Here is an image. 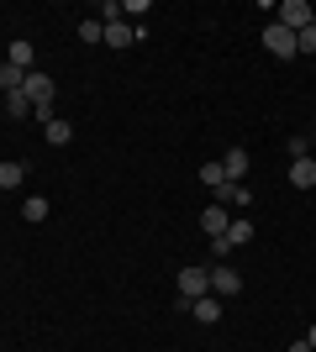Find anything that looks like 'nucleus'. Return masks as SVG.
<instances>
[{
	"instance_id": "obj_1",
	"label": "nucleus",
	"mask_w": 316,
	"mask_h": 352,
	"mask_svg": "<svg viewBox=\"0 0 316 352\" xmlns=\"http://www.w3.org/2000/svg\"><path fill=\"white\" fill-rule=\"evenodd\" d=\"M200 294H211V268H180V300L196 305Z\"/></svg>"
},
{
	"instance_id": "obj_2",
	"label": "nucleus",
	"mask_w": 316,
	"mask_h": 352,
	"mask_svg": "<svg viewBox=\"0 0 316 352\" xmlns=\"http://www.w3.org/2000/svg\"><path fill=\"white\" fill-rule=\"evenodd\" d=\"M264 47H269L274 58H301V53H295V32L280 27V21H269V27H264Z\"/></svg>"
},
{
	"instance_id": "obj_3",
	"label": "nucleus",
	"mask_w": 316,
	"mask_h": 352,
	"mask_svg": "<svg viewBox=\"0 0 316 352\" xmlns=\"http://www.w3.org/2000/svg\"><path fill=\"white\" fill-rule=\"evenodd\" d=\"M274 11H280V27H290V32H306L316 21V11L306 0H285V6H274Z\"/></svg>"
},
{
	"instance_id": "obj_4",
	"label": "nucleus",
	"mask_w": 316,
	"mask_h": 352,
	"mask_svg": "<svg viewBox=\"0 0 316 352\" xmlns=\"http://www.w3.org/2000/svg\"><path fill=\"white\" fill-rule=\"evenodd\" d=\"M21 89H27V100H32V105H53V89H59V85H53V74H37V69H32Z\"/></svg>"
},
{
	"instance_id": "obj_5",
	"label": "nucleus",
	"mask_w": 316,
	"mask_h": 352,
	"mask_svg": "<svg viewBox=\"0 0 316 352\" xmlns=\"http://www.w3.org/2000/svg\"><path fill=\"white\" fill-rule=\"evenodd\" d=\"M211 294H216V300L242 294V274H238V268H211Z\"/></svg>"
},
{
	"instance_id": "obj_6",
	"label": "nucleus",
	"mask_w": 316,
	"mask_h": 352,
	"mask_svg": "<svg viewBox=\"0 0 316 352\" xmlns=\"http://www.w3.org/2000/svg\"><path fill=\"white\" fill-rule=\"evenodd\" d=\"M227 226H232L227 206H206V210H200V232H206V236H227Z\"/></svg>"
},
{
	"instance_id": "obj_7",
	"label": "nucleus",
	"mask_w": 316,
	"mask_h": 352,
	"mask_svg": "<svg viewBox=\"0 0 316 352\" xmlns=\"http://www.w3.org/2000/svg\"><path fill=\"white\" fill-rule=\"evenodd\" d=\"M137 37H143V32H137L132 21H105V43L111 47H132Z\"/></svg>"
},
{
	"instance_id": "obj_8",
	"label": "nucleus",
	"mask_w": 316,
	"mask_h": 352,
	"mask_svg": "<svg viewBox=\"0 0 316 352\" xmlns=\"http://www.w3.org/2000/svg\"><path fill=\"white\" fill-rule=\"evenodd\" d=\"M222 174H227V184H242V174H248V153H242V147H227Z\"/></svg>"
},
{
	"instance_id": "obj_9",
	"label": "nucleus",
	"mask_w": 316,
	"mask_h": 352,
	"mask_svg": "<svg viewBox=\"0 0 316 352\" xmlns=\"http://www.w3.org/2000/svg\"><path fill=\"white\" fill-rule=\"evenodd\" d=\"M248 200H253L248 184H222V190H216V206H227V210H248Z\"/></svg>"
},
{
	"instance_id": "obj_10",
	"label": "nucleus",
	"mask_w": 316,
	"mask_h": 352,
	"mask_svg": "<svg viewBox=\"0 0 316 352\" xmlns=\"http://www.w3.org/2000/svg\"><path fill=\"white\" fill-rule=\"evenodd\" d=\"M290 184H295V190H316V158H295L290 163Z\"/></svg>"
},
{
	"instance_id": "obj_11",
	"label": "nucleus",
	"mask_w": 316,
	"mask_h": 352,
	"mask_svg": "<svg viewBox=\"0 0 316 352\" xmlns=\"http://www.w3.org/2000/svg\"><path fill=\"white\" fill-rule=\"evenodd\" d=\"M190 316H196L200 326H211V321H222V300H216V294H200L196 305H190Z\"/></svg>"
},
{
	"instance_id": "obj_12",
	"label": "nucleus",
	"mask_w": 316,
	"mask_h": 352,
	"mask_svg": "<svg viewBox=\"0 0 316 352\" xmlns=\"http://www.w3.org/2000/svg\"><path fill=\"white\" fill-rule=\"evenodd\" d=\"M227 242H232V248H248V242H253V221L238 216L232 226H227Z\"/></svg>"
},
{
	"instance_id": "obj_13",
	"label": "nucleus",
	"mask_w": 316,
	"mask_h": 352,
	"mask_svg": "<svg viewBox=\"0 0 316 352\" xmlns=\"http://www.w3.org/2000/svg\"><path fill=\"white\" fill-rule=\"evenodd\" d=\"M43 137H48V142H53V147H63V142H69V137H74V126L53 116V121H43Z\"/></svg>"
},
{
	"instance_id": "obj_14",
	"label": "nucleus",
	"mask_w": 316,
	"mask_h": 352,
	"mask_svg": "<svg viewBox=\"0 0 316 352\" xmlns=\"http://www.w3.org/2000/svg\"><path fill=\"white\" fill-rule=\"evenodd\" d=\"M6 63H16L21 74H32V43H21V37H16V43H11V53H6Z\"/></svg>"
},
{
	"instance_id": "obj_15",
	"label": "nucleus",
	"mask_w": 316,
	"mask_h": 352,
	"mask_svg": "<svg viewBox=\"0 0 316 352\" xmlns=\"http://www.w3.org/2000/svg\"><path fill=\"white\" fill-rule=\"evenodd\" d=\"M21 85H27V74L16 69V63H0V89H6V95H16Z\"/></svg>"
},
{
	"instance_id": "obj_16",
	"label": "nucleus",
	"mask_w": 316,
	"mask_h": 352,
	"mask_svg": "<svg viewBox=\"0 0 316 352\" xmlns=\"http://www.w3.org/2000/svg\"><path fill=\"white\" fill-rule=\"evenodd\" d=\"M21 179H27V168H21V163H0V190H16Z\"/></svg>"
},
{
	"instance_id": "obj_17",
	"label": "nucleus",
	"mask_w": 316,
	"mask_h": 352,
	"mask_svg": "<svg viewBox=\"0 0 316 352\" xmlns=\"http://www.w3.org/2000/svg\"><path fill=\"white\" fill-rule=\"evenodd\" d=\"M200 184H206L211 195L222 190V184H227V174H222V163H206V168H200Z\"/></svg>"
},
{
	"instance_id": "obj_18",
	"label": "nucleus",
	"mask_w": 316,
	"mask_h": 352,
	"mask_svg": "<svg viewBox=\"0 0 316 352\" xmlns=\"http://www.w3.org/2000/svg\"><path fill=\"white\" fill-rule=\"evenodd\" d=\"M48 210H53V206H48L43 195H32L27 206H21V216H27V221H48Z\"/></svg>"
},
{
	"instance_id": "obj_19",
	"label": "nucleus",
	"mask_w": 316,
	"mask_h": 352,
	"mask_svg": "<svg viewBox=\"0 0 316 352\" xmlns=\"http://www.w3.org/2000/svg\"><path fill=\"white\" fill-rule=\"evenodd\" d=\"M6 111H11L16 121L27 116V111H32V100H27V89H16V95H6Z\"/></svg>"
},
{
	"instance_id": "obj_20",
	"label": "nucleus",
	"mask_w": 316,
	"mask_h": 352,
	"mask_svg": "<svg viewBox=\"0 0 316 352\" xmlns=\"http://www.w3.org/2000/svg\"><path fill=\"white\" fill-rule=\"evenodd\" d=\"M79 37H85V43H105V21H79Z\"/></svg>"
},
{
	"instance_id": "obj_21",
	"label": "nucleus",
	"mask_w": 316,
	"mask_h": 352,
	"mask_svg": "<svg viewBox=\"0 0 316 352\" xmlns=\"http://www.w3.org/2000/svg\"><path fill=\"white\" fill-rule=\"evenodd\" d=\"M285 147H290V158H311V142H306V137H290Z\"/></svg>"
},
{
	"instance_id": "obj_22",
	"label": "nucleus",
	"mask_w": 316,
	"mask_h": 352,
	"mask_svg": "<svg viewBox=\"0 0 316 352\" xmlns=\"http://www.w3.org/2000/svg\"><path fill=\"white\" fill-rule=\"evenodd\" d=\"M290 352H316V347H311V342L301 337V342H290Z\"/></svg>"
},
{
	"instance_id": "obj_23",
	"label": "nucleus",
	"mask_w": 316,
	"mask_h": 352,
	"mask_svg": "<svg viewBox=\"0 0 316 352\" xmlns=\"http://www.w3.org/2000/svg\"><path fill=\"white\" fill-rule=\"evenodd\" d=\"M306 342H311V347H316V326H311V331H306Z\"/></svg>"
}]
</instances>
